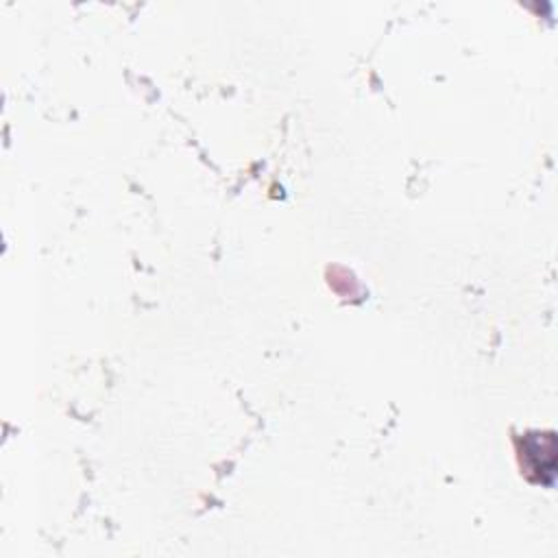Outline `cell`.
<instances>
[{
    "mask_svg": "<svg viewBox=\"0 0 558 558\" xmlns=\"http://www.w3.org/2000/svg\"><path fill=\"white\" fill-rule=\"evenodd\" d=\"M517 451L523 473L530 482L551 486L556 477V434L527 432L517 438Z\"/></svg>",
    "mask_w": 558,
    "mask_h": 558,
    "instance_id": "1",
    "label": "cell"
}]
</instances>
